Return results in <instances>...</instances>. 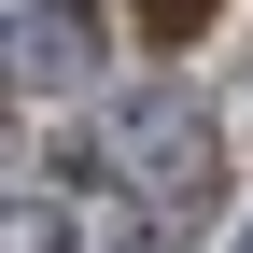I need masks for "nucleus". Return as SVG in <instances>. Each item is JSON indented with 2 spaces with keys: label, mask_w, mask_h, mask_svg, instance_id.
<instances>
[{
  "label": "nucleus",
  "mask_w": 253,
  "mask_h": 253,
  "mask_svg": "<svg viewBox=\"0 0 253 253\" xmlns=\"http://www.w3.org/2000/svg\"><path fill=\"white\" fill-rule=\"evenodd\" d=\"M126 169H141L155 197H197V183H211V141H197L183 113H141V141H126Z\"/></svg>",
  "instance_id": "f257e3e1"
},
{
  "label": "nucleus",
  "mask_w": 253,
  "mask_h": 253,
  "mask_svg": "<svg viewBox=\"0 0 253 253\" xmlns=\"http://www.w3.org/2000/svg\"><path fill=\"white\" fill-rule=\"evenodd\" d=\"M155 14H169V28H183V14H197V0H155Z\"/></svg>",
  "instance_id": "7ed1b4c3"
},
{
  "label": "nucleus",
  "mask_w": 253,
  "mask_h": 253,
  "mask_svg": "<svg viewBox=\"0 0 253 253\" xmlns=\"http://www.w3.org/2000/svg\"><path fill=\"white\" fill-rule=\"evenodd\" d=\"M14 71L28 84H84V0H42V14L14 28Z\"/></svg>",
  "instance_id": "f03ea898"
}]
</instances>
